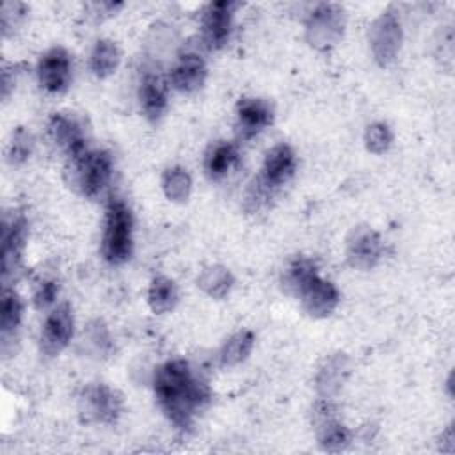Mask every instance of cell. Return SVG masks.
I'll list each match as a JSON object with an SVG mask.
<instances>
[{"label":"cell","instance_id":"13","mask_svg":"<svg viewBox=\"0 0 455 455\" xmlns=\"http://www.w3.org/2000/svg\"><path fill=\"white\" fill-rule=\"evenodd\" d=\"M382 256V240L370 228H355L347 243V259L354 268L368 270Z\"/></svg>","mask_w":455,"mask_h":455},{"label":"cell","instance_id":"19","mask_svg":"<svg viewBox=\"0 0 455 455\" xmlns=\"http://www.w3.org/2000/svg\"><path fill=\"white\" fill-rule=\"evenodd\" d=\"M178 302V288L169 277H155L148 290V304L153 313L164 315L174 309Z\"/></svg>","mask_w":455,"mask_h":455},{"label":"cell","instance_id":"14","mask_svg":"<svg viewBox=\"0 0 455 455\" xmlns=\"http://www.w3.org/2000/svg\"><path fill=\"white\" fill-rule=\"evenodd\" d=\"M297 167V158L288 144H277L272 149L267 151L265 160H263V169L259 181L268 188H277L284 185L295 172Z\"/></svg>","mask_w":455,"mask_h":455},{"label":"cell","instance_id":"20","mask_svg":"<svg viewBox=\"0 0 455 455\" xmlns=\"http://www.w3.org/2000/svg\"><path fill=\"white\" fill-rule=\"evenodd\" d=\"M23 316V302L20 295L12 290H4L2 306H0V332H2V347L7 343L11 336L18 331Z\"/></svg>","mask_w":455,"mask_h":455},{"label":"cell","instance_id":"10","mask_svg":"<svg viewBox=\"0 0 455 455\" xmlns=\"http://www.w3.org/2000/svg\"><path fill=\"white\" fill-rule=\"evenodd\" d=\"M37 78L46 92H64L71 82V57L66 48L53 46L37 62Z\"/></svg>","mask_w":455,"mask_h":455},{"label":"cell","instance_id":"22","mask_svg":"<svg viewBox=\"0 0 455 455\" xmlns=\"http://www.w3.org/2000/svg\"><path fill=\"white\" fill-rule=\"evenodd\" d=\"M197 286L212 299H224L233 286V275L222 265H210L199 274Z\"/></svg>","mask_w":455,"mask_h":455},{"label":"cell","instance_id":"7","mask_svg":"<svg viewBox=\"0 0 455 455\" xmlns=\"http://www.w3.org/2000/svg\"><path fill=\"white\" fill-rule=\"evenodd\" d=\"M75 331V318L71 306L68 302H62L55 306L41 329V338H39V347L41 352L53 357L59 355L71 341Z\"/></svg>","mask_w":455,"mask_h":455},{"label":"cell","instance_id":"21","mask_svg":"<svg viewBox=\"0 0 455 455\" xmlns=\"http://www.w3.org/2000/svg\"><path fill=\"white\" fill-rule=\"evenodd\" d=\"M254 347V334L247 329L235 332L228 341L222 345L219 352V361L222 366H236L245 361Z\"/></svg>","mask_w":455,"mask_h":455},{"label":"cell","instance_id":"24","mask_svg":"<svg viewBox=\"0 0 455 455\" xmlns=\"http://www.w3.org/2000/svg\"><path fill=\"white\" fill-rule=\"evenodd\" d=\"M162 190L165 197L174 203L187 201L192 190V178L187 172V169L180 165L167 167L162 174Z\"/></svg>","mask_w":455,"mask_h":455},{"label":"cell","instance_id":"1","mask_svg":"<svg viewBox=\"0 0 455 455\" xmlns=\"http://www.w3.org/2000/svg\"><path fill=\"white\" fill-rule=\"evenodd\" d=\"M153 389L164 414L178 428H190L206 405L210 389L185 359H171L155 370Z\"/></svg>","mask_w":455,"mask_h":455},{"label":"cell","instance_id":"23","mask_svg":"<svg viewBox=\"0 0 455 455\" xmlns=\"http://www.w3.org/2000/svg\"><path fill=\"white\" fill-rule=\"evenodd\" d=\"M119 48L112 39H98L91 52V71L98 78H107L117 69Z\"/></svg>","mask_w":455,"mask_h":455},{"label":"cell","instance_id":"28","mask_svg":"<svg viewBox=\"0 0 455 455\" xmlns=\"http://www.w3.org/2000/svg\"><path fill=\"white\" fill-rule=\"evenodd\" d=\"M57 295H59V284H57L55 281H52V279L43 281V283L37 286L36 293H34V306H36L39 311L48 309V307L55 302Z\"/></svg>","mask_w":455,"mask_h":455},{"label":"cell","instance_id":"25","mask_svg":"<svg viewBox=\"0 0 455 455\" xmlns=\"http://www.w3.org/2000/svg\"><path fill=\"white\" fill-rule=\"evenodd\" d=\"M318 443L325 451H341L350 443V430L327 414V418L323 416L322 427L318 430Z\"/></svg>","mask_w":455,"mask_h":455},{"label":"cell","instance_id":"16","mask_svg":"<svg viewBox=\"0 0 455 455\" xmlns=\"http://www.w3.org/2000/svg\"><path fill=\"white\" fill-rule=\"evenodd\" d=\"M206 75L208 69L203 57H199L197 53H185L171 69V84L176 91L190 94L203 87Z\"/></svg>","mask_w":455,"mask_h":455},{"label":"cell","instance_id":"4","mask_svg":"<svg viewBox=\"0 0 455 455\" xmlns=\"http://www.w3.org/2000/svg\"><path fill=\"white\" fill-rule=\"evenodd\" d=\"M75 185L85 197L98 196L112 178V156L108 151H87L76 160H71Z\"/></svg>","mask_w":455,"mask_h":455},{"label":"cell","instance_id":"12","mask_svg":"<svg viewBox=\"0 0 455 455\" xmlns=\"http://www.w3.org/2000/svg\"><path fill=\"white\" fill-rule=\"evenodd\" d=\"M48 133H50L53 144L69 160H76L87 153L84 130L75 117H69L62 112L52 114V117L48 119Z\"/></svg>","mask_w":455,"mask_h":455},{"label":"cell","instance_id":"26","mask_svg":"<svg viewBox=\"0 0 455 455\" xmlns=\"http://www.w3.org/2000/svg\"><path fill=\"white\" fill-rule=\"evenodd\" d=\"M32 148H34L32 135L23 126L16 128L14 133H12V139L9 142V148H7V160H9V164L20 165L25 160H28V156L32 153Z\"/></svg>","mask_w":455,"mask_h":455},{"label":"cell","instance_id":"2","mask_svg":"<svg viewBox=\"0 0 455 455\" xmlns=\"http://www.w3.org/2000/svg\"><path fill=\"white\" fill-rule=\"evenodd\" d=\"M284 283L313 318L329 316L339 304V291L334 283L320 277L316 265L307 258H297L290 263Z\"/></svg>","mask_w":455,"mask_h":455},{"label":"cell","instance_id":"6","mask_svg":"<svg viewBox=\"0 0 455 455\" xmlns=\"http://www.w3.org/2000/svg\"><path fill=\"white\" fill-rule=\"evenodd\" d=\"M370 46L373 59L380 66H387L395 60L402 44V25L395 12H382L370 27Z\"/></svg>","mask_w":455,"mask_h":455},{"label":"cell","instance_id":"18","mask_svg":"<svg viewBox=\"0 0 455 455\" xmlns=\"http://www.w3.org/2000/svg\"><path fill=\"white\" fill-rule=\"evenodd\" d=\"M238 162V148L228 140H217L210 146L204 156V172L212 181H219L228 176V172Z\"/></svg>","mask_w":455,"mask_h":455},{"label":"cell","instance_id":"27","mask_svg":"<svg viewBox=\"0 0 455 455\" xmlns=\"http://www.w3.org/2000/svg\"><path fill=\"white\" fill-rule=\"evenodd\" d=\"M391 142H393V133L386 123H371L364 132L366 149L375 155L386 153Z\"/></svg>","mask_w":455,"mask_h":455},{"label":"cell","instance_id":"17","mask_svg":"<svg viewBox=\"0 0 455 455\" xmlns=\"http://www.w3.org/2000/svg\"><path fill=\"white\" fill-rule=\"evenodd\" d=\"M139 103L148 121H158L167 108V84L158 73H144L139 85Z\"/></svg>","mask_w":455,"mask_h":455},{"label":"cell","instance_id":"11","mask_svg":"<svg viewBox=\"0 0 455 455\" xmlns=\"http://www.w3.org/2000/svg\"><path fill=\"white\" fill-rule=\"evenodd\" d=\"M27 240V220L23 215L5 219L2 226V281H7L20 270Z\"/></svg>","mask_w":455,"mask_h":455},{"label":"cell","instance_id":"8","mask_svg":"<svg viewBox=\"0 0 455 455\" xmlns=\"http://www.w3.org/2000/svg\"><path fill=\"white\" fill-rule=\"evenodd\" d=\"M343 34V11L334 4H320L309 16L306 37L311 46L325 50L339 41Z\"/></svg>","mask_w":455,"mask_h":455},{"label":"cell","instance_id":"15","mask_svg":"<svg viewBox=\"0 0 455 455\" xmlns=\"http://www.w3.org/2000/svg\"><path fill=\"white\" fill-rule=\"evenodd\" d=\"M274 110L263 98H242L236 105V126L243 139L261 133L272 124Z\"/></svg>","mask_w":455,"mask_h":455},{"label":"cell","instance_id":"3","mask_svg":"<svg viewBox=\"0 0 455 455\" xmlns=\"http://www.w3.org/2000/svg\"><path fill=\"white\" fill-rule=\"evenodd\" d=\"M133 251V217L121 199H112L105 212L101 254L110 265H121L130 259Z\"/></svg>","mask_w":455,"mask_h":455},{"label":"cell","instance_id":"9","mask_svg":"<svg viewBox=\"0 0 455 455\" xmlns=\"http://www.w3.org/2000/svg\"><path fill=\"white\" fill-rule=\"evenodd\" d=\"M240 4L231 0H219L206 5L201 20L203 41L210 50H220L229 36L233 27V14Z\"/></svg>","mask_w":455,"mask_h":455},{"label":"cell","instance_id":"5","mask_svg":"<svg viewBox=\"0 0 455 455\" xmlns=\"http://www.w3.org/2000/svg\"><path fill=\"white\" fill-rule=\"evenodd\" d=\"M121 396L107 384H89L80 395V414L85 421L114 423L121 414Z\"/></svg>","mask_w":455,"mask_h":455}]
</instances>
